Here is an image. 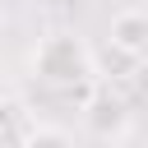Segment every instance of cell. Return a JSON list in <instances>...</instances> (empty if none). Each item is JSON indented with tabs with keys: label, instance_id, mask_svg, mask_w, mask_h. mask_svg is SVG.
<instances>
[{
	"label": "cell",
	"instance_id": "3",
	"mask_svg": "<svg viewBox=\"0 0 148 148\" xmlns=\"http://www.w3.org/2000/svg\"><path fill=\"white\" fill-rule=\"evenodd\" d=\"M88 125H92L97 134H120V130H125V102L111 97V92H97V97L88 102Z\"/></svg>",
	"mask_w": 148,
	"mask_h": 148
},
{
	"label": "cell",
	"instance_id": "2",
	"mask_svg": "<svg viewBox=\"0 0 148 148\" xmlns=\"http://www.w3.org/2000/svg\"><path fill=\"white\" fill-rule=\"evenodd\" d=\"M111 46L130 60H143L148 56V9H139V5L120 9L111 18Z\"/></svg>",
	"mask_w": 148,
	"mask_h": 148
},
{
	"label": "cell",
	"instance_id": "4",
	"mask_svg": "<svg viewBox=\"0 0 148 148\" xmlns=\"http://www.w3.org/2000/svg\"><path fill=\"white\" fill-rule=\"evenodd\" d=\"M23 148H74V139H69L60 125H37V130H28Z\"/></svg>",
	"mask_w": 148,
	"mask_h": 148
},
{
	"label": "cell",
	"instance_id": "1",
	"mask_svg": "<svg viewBox=\"0 0 148 148\" xmlns=\"http://www.w3.org/2000/svg\"><path fill=\"white\" fill-rule=\"evenodd\" d=\"M92 69H97L92 51L74 32H51L32 51V74L51 88H83V83H92Z\"/></svg>",
	"mask_w": 148,
	"mask_h": 148
},
{
	"label": "cell",
	"instance_id": "5",
	"mask_svg": "<svg viewBox=\"0 0 148 148\" xmlns=\"http://www.w3.org/2000/svg\"><path fill=\"white\" fill-rule=\"evenodd\" d=\"M9 97V74H5V65H0V102Z\"/></svg>",
	"mask_w": 148,
	"mask_h": 148
}]
</instances>
